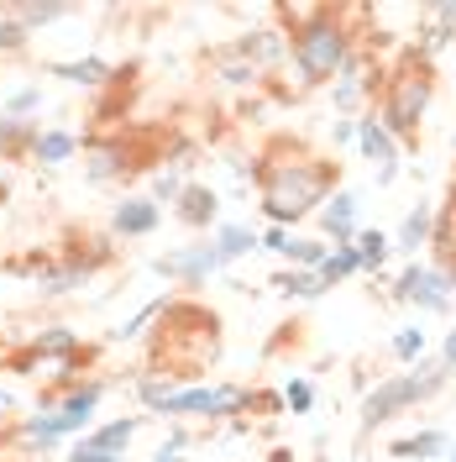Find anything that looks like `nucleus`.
<instances>
[{
  "label": "nucleus",
  "mask_w": 456,
  "mask_h": 462,
  "mask_svg": "<svg viewBox=\"0 0 456 462\" xmlns=\"http://www.w3.org/2000/svg\"><path fill=\"white\" fill-rule=\"evenodd\" d=\"M288 53H294V69L305 85H325L351 63V42H346V27L336 22V11H305L294 37H288Z\"/></svg>",
  "instance_id": "3"
},
{
  "label": "nucleus",
  "mask_w": 456,
  "mask_h": 462,
  "mask_svg": "<svg viewBox=\"0 0 456 462\" xmlns=\"http://www.w3.org/2000/svg\"><path fill=\"white\" fill-rule=\"evenodd\" d=\"M221 74H226V85H252L257 79L252 63H231V58H221Z\"/></svg>",
  "instance_id": "37"
},
{
  "label": "nucleus",
  "mask_w": 456,
  "mask_h": 462,
  "mask_svg": "<svg viewBox=\"0 0 456 462\" xmlns=\"http://www.w3.org/2000/svg\"><path fill=\"white\" fill-rule=\"evenodd\" d=\"M48 74H53V79H68V85H111L115 79V69L111 63H105V58H74V63H53V69H48Z\"/></svg>",
  "instance_id": "16"
},
{
  "label": "nucleus",
  "mask_w": 456,
  "mask_h": 462,
  "mask_svg": "<svg viewBox=\"0 0 456 462\" xmlns=\"http://www.w3.org/2000/svg\"><path fill=\"white\" fill-rule=\"evenodd\" d=\"M163 305H169V294H163V300H152V305H142L137 316H132L126 326H121V331H115V342H137V337H142L147 326H152V320L163 316Z\"/></svg>",
  "instance_id": "27"
},
{
  "label": "nucleus",
  "mask_w": 456,
  "mask_h": 462,
  "mask_svg": "<svg viewBox=\"0 0 456 462\" xmlns=\"http://www.w3.org/2000/svg\"><path fill=\"white\" fill-rule=\"evenodd\" d=\"M100 400H105V383H100V378H89V383L68 389V394L58 400V415H68V420H74V426L85 431V426H89V415H95V404H100Z\"/></svg>",
  "instance_id": "15"
},
{
  "label": "nucleus",
  "mask_w": 456,
  "mask_h": 462,
  "mask_svg": "<svg viewBox=\"0 0 456 462\" xmlns=\"http://www.w3.org/2000/svg\"><path fill=\"white\" fill-rule=\"evenodd\" d=\"M158 205L147 200V195H137V200H121L115 205V216H111V231L115 236H152L158 231Z\"/></svg>",
  "instance_id": "10"
},
{
  "label": "nucleus",
  "mask_w": 456,
  "mask_h": 462,
  "mask_svg": "<svg viewBox=\"0 0 456 462\" xmlns=\"http://www.w3.org/2000/svg\"><path fill=\"white\" fill-rule=\"evenodd\" d=\"M85 279L89 273H79L74 263H42V268H37V289H42V294H68V289H79Z\"/></svg>",
  "instance_id": "20"
},
{
  "label": "nucleus",
  "mask_w": 456,
  "mask_h": 462,
  "mask_svg": "<svg viewBox=\"0 0 456 462\" xmlns=\"http://www.w3.org/2000/svg\"><path fill=\"white\" fill-rule=\"evenodd\" d=\"M357 137V121H336V143H351Z\"/></svg>",
  "instance_id": "40"
},
{
  "label": "nucleus",
  "mask_w": 456,
  "mask_h": 462,
  "mask_svg": "<svg viewBox=\"0 0 456 462\" xmlns=\"http://www.w3.org/2000/svg\"><path fill=\"white\" fill-rule=\"evenodd\" d=\"M320 226L336 236V247H342V242H357V195H351V189H342L336 200L320 210Z\"/></svg>",
  "instance_id": "13"
},
{
  "label": "nucleus",
  "mask_w": 456,
  "mask_h": 462,
  "mask_svg": "<svg viewBox=\"0 0 456 462\" xmlns=\"http://www.w3.org/2000/svg\"><path fill=\"white\" fill-rule=\"evenodd\" d=\"M163 326H158V346H152V374L158 378H200L215 352H221V320L189 305V300H169L163 305Z\"/></svg>",
  "instance_id": "2"
},
{
  "label": "nucleus",
  "mask_w": 456,
  "mask_h": 462,
  "mask_svg": "<svg viewBox=\"0 0 456 462\" xmlns=\"http://www.w3.org/2000/svg\"><path fill=\"white\" fill-rule=\"evenodd\" d=\"M441 447H446V436H441V431H420V436H409V441H394V457L425 462V457H435Z\"/></svg>",
  "instance_id": "25"
},
{
  "label": "nucleus",
  "mask_w": 456,
  "mask_h": 462,
  "mask_svg": "<svg viewBox=\"0 0 456 462\" xmlns=\"http://www.w3.org/2000/svg\"><path fill=\"white\" fill-rule=\"evenodd\" d=\"M394 352H399V357H420V352H425V331H399V337H394Z\"/></svg>",
  "instance_id": "36"
},
{
  "label": "nucleus",
  "mask_w": 456,
  "mask_h": 462,
  "mask_svg": "<svg viewBox=\"0 0 456 462\" xmlns=\"http://www.w3.org/2000/svg\"><path fill=\"white\" fill-rule=\"evenodd\" d=\"M273 289H284V294H299V300H315V294H325V289H320V279H315V273H305V268H299V273H278V279H273Z\"/></svg>",
  "instance_id": "29"
},
{
  "label": "nucleus",
  "mask_w": 456,
  "mask_h": 462,
  "mask_svg": "<svg viewBox=\"0 0 456 462\" xmlns=\"http://www.w3.org/2000/svg\"><path fill=\"white\" fill-rule=\"evenodd\" d=\"M37 147V121H16V116H0V158H22Z\"/></svg>",
  "instance_id": "18"
},
{
  "label": "nucleus",
  "mask_w": 456,
  "mask_h": 462,
  "mask_svg": "<svg viewBox=\"0 0 456 462\" xmlns=\"http://www.w3.org/2000/svg\"><path fill=\"white\" fill-rule=\"evenodd\" d=\"M215 210H221L215 189H205V184H184V195H178V221H184V226L205 231L210 221H215Z\"/></svg>",
  "instance_id": "12"
},
{
  "label": "nucleus",
  "mask_w": 456,
  "mask_h": 462,
  "mask_svg": "<svg viewBox=\"0 0 456 462\" xmlns=\"http://www.w3.org/2000/svg\"><path fill=\"white\" fill-rule=\"evenodd\" d=\"M446 383V374H430V378H388V383H378L368 394V404H362V426H383V420H394L399 410H409L415 400H425V394H435Z\"/></svg>",
  "instance_id": "5"
},
{
  "label": "nucleus",
  "mask_w": 456,
  "mask_h": 462,
  "mask_svg": "<svg viewBox=\"0 0 456 462\" xmlns=\"http://www.w3.org/2000/svg\"><path fill=\"white\" fill-rule=\"evenodd\" d=\"M257 189H262V210L273 226H288L299 216H310L331 189V163L305 152L299 143H278L262 163H257Z\"/></svg>",
  "instance_id": "1"
},
{
  "label": "nucleus",
  "mask_w": 456,
  "mask_h": 462,
  "mask_svg": "<svg viewBox=\"0 0 456 462\" xmlns=\"http://www.w3.org/2000/svg\"><path fill=\"white\" fill-rule=\"evenodd\" d=\"M85 158H89L85 173L95 179V184H105V179H115V173H126V169H137V163L126 158V143H95Z\"/></svg>",
  "instance_id": "14"
},
{
  "label": "nucleus",
  "mask_w": 456,
  "mask_h": 462,
  "mask_svg": "<svg viewBox=\"0 0 456 462\" xmlns=\"http://www.w3.org/2000/svg\"><path fill=\"white\" fill-rule=\"evenodd\" d=\"M27 37H32L27 27H16V22L0 11V53H22V48H27Z\"/></svg>",
  "instance_id": "32"
},
{
  "label": "nucleus",
  "mask_w": 456,
  "mask_h": 462,
  "mask_svg": "<svg viewBox=\"0 0 456 462\" xmlns=\"http://www.w3.org/2000/svg\"><path fill=\"white\" fill-rule=\"evenodd\" d=\"M284 404H288V410H294V415H305V410H310V404H315V389H310V383H305V378H294V383H288V389H284Z\"/></svg>",
  "instance_id": "35"
},
{
  "label": "nucleus",
  "mask_w": 456,
  "mask_h": 462,
  "mask_svg": "<svg viewBox=\"0 0 456 462\" xmlns=\"http://www.w3.org/2000/svg\"><path fill=\"white\" fill-rule=\"evenodd\" d=\"M68 462H121V452H111V447H100L95 436H85V441L68 452Z\"/></svg>",
  "instance_id": "31"
},
{
  "label": "nucleus",
  "mask_w": 456,
  "mask_h": 462,
  "mask_svg": "<svg viewBox=\"0 0 456 462\" xmlns=\"http://www.w3.org/2000/svg\"><path fill=\"white\" fill-rule=\"evenodd\" d=\"M252 404V394L247 389H178L169 400V410L163 415H210V420H221V415H242Z\"/></svg>",
  "instance_id": "6"
},
{
  "label": "nucleus",
  "mask_w": 456,
  "mask_h": 462,
  "mask_svg": "<svg viewBox=\"0 0 456 462\" xmlns=\"http://www.w3.org/2000/svg\"><path fill=\"white\" fill-rule=\"evenodd\" d=\"M388 247H394V242H388L383 231H362V236H357V258H362V268H383V263H388Z\"/></svg>",
  "instance_id": "26"
},
{
  "label": "nucleus",
  "mask_w": 456,
  "mask_h": 462,
  "mask_svg": "<svg viewBox=\"0 0 456 462\" xmlns=\"http://www.w3.org/2000/svg\"><path fill=\"white\" fill-rule=\"evenodd\" d=\"M37 100H42V89H37V85L16 89V95H11V100H5V116H16V121H27V116L37 111Z\"/></svg>",
  "instance_id": "33"
},
{
  "label": "nucleus",
  "mask_w": 456,
  "mask_h": 462,
  "mask_svg": "<svg viewBox=\"0 0 456 462\" xmlns=\"http://www.w3.org/2000/svg\"><path fill=\"white\" fill-rule=\"evenodd\" d=\"M257 247H268V253H284V247H288V231H284V226H268L262 236H257Z\"/></svg>",
  "instance_id": "39"
},
{
  "label": "nucleus",
  "mask_w": 456,
  "mask_h": 462,
  "mask_svg": "<svg viewBox=\"0 0 456 462\" xmlns=\"http://www.w3.org/2000/svg\"><path fill=\"white\" fill-rule=\"evenodd\" d=\"M74 137H68V132H37V147H32V158H37V163H48V169H58V163H68V158H74Z\"/></svg>",
  "instance_id": "23"
},
{
  "label": "nucleus",
  "mask_w": 456,
  "mask_h": 462,
  "mask_svg": "<svg viewBox=\"0 0 456 462\" xmlns=\"http://www.w3.org/2000/svg\"><path fill=\"white\" fill-rule=\"evenodd\" d=\"M430 106V79H425V63H404L399 74L388 79V100H383V126H388V137L394 143H409L415 132H420V116Z\"/></svg>",
  "instance_id": "4"
},
{
  "label": "nucleus",
  "mask_w": 456,
  "mask_h": 462,
  "mask_svg": "<svg viewBox=\"0 0 456 462\" xmlns=\"http://www.w3.org/2000/svg\"><path fill=\"white\" fill-rule=\"evenodd\" d=\"M184 441H189V436H184V431H173L169 441L158 447V457H152V462H184V457H178V452H184Z\"/></svg>",
  "instance_id": "38"
},
{
  "label": "nucleus",
  "mask_w": 456,
  "mask_h": 462,
  "mask_svg": "<svg viewBox=\"0 0 456 462\" xmlns=\"http://www.w3.org/2000/svg\"><path fill=\"white\" fill-rule=\"evenodd\" d=\"M0 200H5V189H0Z\"/></svg>",
  "instance_id": "43"
},
{
  "label": "nucleus",
  "mask_w": 456,
  "mask_h": 462,
  "mask_svg": "<svg viewBox=\"0 0 456 462\" xmlns=\"http://www.w3.org/2000/svg\"><path fill=\"white\" fill-rule=\"evenodd\" d=\"M79 426L68 420V415H32V420H22V436H27L32 447H53V441H63V436H74Z\"/></svg>",
  "instance_id": "17"
},
{
  "label": "nucleus",
  "mask_w": 456,
  "mask_h": 462,
  "mask_svg": "<svg viewBox=\"0 0 456 462\" xmlns=\"http://www.w3.org/2000/svg\"><path fill=\"white\" fill-rule=\"evenodd\" d=\"M163 279H184V284H205L210 273H221L226 263H221V253H215V242H205V247H184V253H169V258L152 263Z\"/></svg>",
  "instance_id": "8"
},
{
  "label": "nucleus",
  "mask_w": 456,
  "mask_h": 462,
  "mask_svg": "<svg viewBox=\"0 0 456 462\" xmlns=\"http://www.w3.org/2000/svg\"><path fill=\"white\" fill-rule=\"evenodd\" d=\"M446 368H456V331L446 337Z\"/></svg>",
  "instance_id": "41"
},
{
  "label": "nucleus",
  "mask_w": 456,
  "mask_h": 462,
  "mask_svg": "<svg viewBox=\"0 0 456 462\" xmlns=\"http://www.w3.org/2000/svg\"><path fill=\"white\" fill-rule=\"evenodd\" d=\"M5 16H11L16 27L32 32V27H48V22H63V16H68V5H58V0H32V5H11Z\"/></svg>",
  "instance_id": "21"
},
{
  "label": "nucleus",
  "mask_w": 456,
  "mask_h": 462,
  "mask_svg": "<svg viewBox=\"0 0 456 462\" xmlns=\"http://www.w3.org/2000/svg\"><path fill=\"white\" fill-rule=\"evenodd\" d=\"M215 253H221V263L247 258V253H257V236L247 226H221L215 231Z\"/></svg>",
  "instance_id": "24"
},
{
  "label": "nucleus",
  "mask_w": 456,
  "mask_h": 462,
  "mask_svg": "<svg viewBox=\"0 0 456 462\" xmlns=\"http://www.w3.org/2000/svg\"><path fill=\"white\" fill-rule=\"evenodd\" d=\"M430 242H435L441 273H451L456 279V189L446 195V205H441V216H435V226H430Z\"/></svg>",
  "instance_id": "11"
},
{
  "label": "nucleus",
  "mask_w": 456,
  "mask_h": 462,
  "mask_svg": "<svg viewBox=\"0 0 456 462\" xmlns=\"http://www.w3.org/2000/svg\"><path fill=\"white\" fill-rule=\"evenodd\" d=\"M173 394H178V389H173L169 378H137V400H142L147 410H169Z\"/></svg>",
  "instance_id": "28"
},
{
  "label": "nucleus",
  "mask_w": 456,
  "mask_h": 462,
  "mask_svg": "<svg viewBox=\"0 0 456 462\" xmlns=\"http://www.w3.org/2000/svg\"><path fill=\"white\" fill-rule=\"evenodd\" d=\"M357 143H362V152H368L372 163H383V169H378V184H394V179H399V143L388 137V126H383L378 116L357 121Z\"/></svg>",
  "instance_id": "9"
},
{
  "label": "nucleus",
  "mask_w": 456,
  "mask_h": 462,
  "mask_svg": "<svg viewBox=\"0 0 456 462\" xmlns=\"http://www.w3.org/2000/svg\"><path fill=\"white\" fill-rule=\"evenodd\" d=\"M5 410H16V400H11V394H5V389H0V415H5Z\"/></svg>",
  "instance_id": "42"
},
{
  "label": "nucleus",
  "mask_w": 456,
  "mask_h": 462,
  "mask_svg": "<svg viewBox=\"0 0 456 462\" xmlns=\"http://www.w3.org/2000/svg\"><path fill=\"white\" fill-rule=\"evenodd\" d=\"M284 258H288V263H299L305 273H315V268L325 263V242H288Z\"/></svg>",
  "instance_id": "30"
},
{
  "label": "nucleus",
  "mask_w": 456,
  "mask_h": 462,
  "mask_svg": "<svg viewBox=\"0 0 456 462\" xmlns=\"http://www.w3.org/2000/svg\"><path fill=\"white\" fill-rule=\"evenodd\" d=\"M178 195H184V179H178V169H173V173H158V179H152V205H158V200L178 205Z\"/></svg>",
  "instance_id": "34"
},
{
  "label": "nucleus",
  "mask_w": 456,
  "mask_h": 462,
  "mask_svg": "<svg viewBox=\"0 0 456 462\" xmlns=\"http://www.w3.org/2000/svg\"><path fill=\"white\" fill-rule=\"evenodd\" d=\"M451 289H456V279H451V273L409 263V268L399 273V284H394V294H399V300H420L425 310H446V305H451Z\"/></svg>",
  "instance_id": "7"
},
{
  "label": "nucleus",
  "mask_w": 456,
  "mask_h": 462,
  "mask_svg": "<svg viewBox=\"0 0 456 462\" xmlns=\"http://www.w3.org/2000/svg\"><path fill=\"white\" fill-rule=\"evenodd\" d=\"M430 226H435V216H430L425 205H415V210L404 216V226H399V242H394V247H399V253H420V247L430 242Z\"/></svg>",
  "instance_id": "22"
},
{
  "label": "nucleus",
  "mask_w": 456,
  "mask_h": 462,
  "mask_svg": "<svg viewBox=\"0 0 456 462\" xmlns=\"http://www.w3.org/2000/svg\"><path fill=\"white\" fill-rule=\"evenodd\" d=\"M362 268V258H357V242H342L336 253H325V263L315 268V279H320V289L336 284V279H346V273H357Z\"/></svg>",
  "instance_id": "19"
}]
</instances>
